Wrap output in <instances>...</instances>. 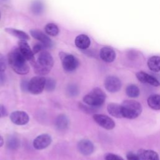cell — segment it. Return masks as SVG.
<instances>
[{
  "mask_svg": "<svg viewBox=\"0 0 160 160\" xmlns=\"http://www.w3.org/2000/svg\"><path fill=\"white\" fill-rule=\"evenodd\" d=\"M78 149L81 154L84 156H89L93 152L94 146L90 140L84 139L78 142Z\"/></svg>",
  "mask_w": 160,
  "mask_h": 160,
  "instance_id": "12",
  "label": "cell"
},
{
  "mask_svg": "<svg viewBox=\"0 0 160 160\" xmlns=\"http://www.w3.org/2000/svg\"><path fill=\"white\" fill-rule=\"evenodd\" d=\"M28 82H29V81H28L26 79H23L21 81V87L22 91H23L24 92L28 91Z\"/></svg>",
  "mask_w": 160,
  "mask_h": 160,
  "instance_id": "33",
  "label": "cell"
},
{
  "mask_svg": "<svg viewBox=\"0 0 160 160\" xmlns=\"http://www.w3.org/2000/svg\"><path fill=\"white\" fill-rule=\"evenodd\" d=\"M7 67V60L6 58L0 54V71L4 72Z\"/></svg>",
  "mask_w": 160,
  "mask_h": 160,
  "instance_id": "29",
  "label": "cell"
},
{
  "mask_svg": "<svg viewBox=\"0 0 160 160\" xmlns=\"http://www.w3.org/2000/svg\"><path fill=\"white\" fill-rule=\"evenodd\" d=\"M18 49L27 61H34V52L25 41H21L19 42Z\"/></svg>",
  "mask_w": 160,
  "mask_h": 160,
  "instance_id": "14",
  "label": "cell"
},
{
  "mask_svg": "<svg viewBox=\"0 0 160 160\" xmlns=\"http://www.w3.org/2000/svg\"><path fill=\"white\" fill-rule=\"evenodd\" d=\"M126 158L128 160H139L138 156L131 152H129L126 154Z\"/></svg>",
  "mask_w": 160,
  "mask_h": 160,
  "instance_id": "32",
  "label": "cell"
},
{
  "mask_svg": "<svg viewBox=\"0 0 160 160\" xmlns=\"http://www.w3.org/2000/svg\"><path fill=\"white\" fill-rule=\"evenodd\" d=\"M45 49H47V48H46V46H45L43 44L39 42V43L36 44L34 46L33 49H32V51H33L34 54H36V53H38V52H39L42 51L44 50Z\"/></svg>",
  "mask_w": 160,
  "mask_h": 160,
  "instance_id": "31",
  "label": "cell"
},
{
  "mask_svg": "<svg viewBox=\"0 0 160 160\" xmlns=\"http://www.w3.org/2000/svg\"><path fill=\"white\" fill-rule=\"evenodd\" d=\"M46 79L42 76H34L28 82V92L32 94H39L44 89Z\"/></svg>",
  "mask_w": 160,
  "mask_h": 160,
  "instance_id": "6",
  "label": "cell"
},
{
  "mask_svg": "<svg viewBox=\"0 0 160 160\" xmlns=\"http://www.w3.org/2000/svg\"><path fill=\"white\" fill-rule=\"evenodd\" d=\"M54 64V59L49 52L42 51L39 54L36 62H34V70L39 76L48 74Z\"/></svg>",
  "mask_w": 160,
  "mask_h": 160,
  "instance_id": "2",
  "label": "cell"
},
{
  "mask_svg": "<svg viewBox=\"0 0 160 160\" xmlns=\"http://www.w3.org/2000/svg\"><path fill=\"white\" fill-rule=\"evenodd\" d=\"M44 8V4L40 0H36L33 1L31 6L32 12L36 15L41 14L43 12Z\"/></svg>",
  "mask_w": 160,
  "mask_h": 160,
  "instance_id": "23",
  "label": "cell"
},
{
  "mask_svg": "<svg viewBox=\"0 0 160 160\" xmlns=\"http://www.w3.org/2000/svg\"><path fill=\"white\" fill-rule=\"evenodd\" d=\"M148 106L154 110L160 109V94L151 95L148 99Z\"/></svg>",
  "mask_w": 160,
  "mask_h": 160,
  "instance_id": "21",
  "label": "cell"
},
{
  "mask_svg": "<svg viewBox=\"0 0 160 160\" xmlns=\"http://www.w3.org/2000/svg\"><path fill=\"white\" fill-rule=\"evenodd\" d=\"M59 56L61 60L62 68L65 71L68 72H72L76 70L78 67L79 62L74 56L61 52L59 53Z\"/></svg>",
  "mask_w": 160,
  "mask_h": 160,
  "instance_id": "5",
  "label": "cell"
},
{
  "mask_svg": "<svg viewBox=\"0 0 160 160\" xmlns=\"http://www.w3.org/2000/svg\"><path fill=\"white\" fill-rule=\"evenodd\" d=\"M5 31L8 33L19 38L21 41H26V40L29 39V36L25 32H24L22 31H20L18 29H16L14 28H6Z\"/></svg>",
  "mask_w": 160,
  "mask_h": 160,
  "instance_id": "20",
  "label": "cell"
},
{
  "mask_svg": "<svg viewBox=\"0 0 160 160\" xmlns=\"http://www.w3.org/2000/svg\"><path fill=\"white\" fill-rule=\"evenodd\" d=\"M121 81L116 76H109L104 80V87L110 92H116L121 88Z\"/></svg>",
  "mask_w": 160,
  "mask_h": 160,
  "instance_id": "8",
  "label": "cell"
},
{
  "mask_svg": "<svg viewBox=\"0 0 160 160\" xmlns=\"http://www.w3.org/2000/svg\"><path fill=\"white\" fill-rule=\"evenodd\" d=\"M137 155L139 160H159L158 153L152 150L140 149L138 151Z\"/></svg>",
  "mask_w": 160,
  "mask_h": 160,
  "instance_id": "16",
  "label": "cell"
},
{
  "mask_svg": "<svg viewBox=\"0 0 160 160\" xmlns=\"http://www.w3.org/2000/svg\"><path fill=\"white\" fill-rule=\"evenodd\" d=\"M93 119L98 124L107 130L112 129L115 127L114 121L106 115L94 114L93 115Z\"/></svg>",
  "mask_w": 160,
  "mask_h": 160,
  "instance_id": "7",
  "label": "cell"
},
{
  "mask_svg": "<svg viewBox=\"0 0 160 160\" xmlns=\"http://www.w3.org/2000/svg\"><path fill=\"white\" fill-rule=\"evenodd\" d=\"M52 142L51 136L48 134L38 136L33 141V147L37 150H42L48 148Z\"/></svg>",
  "mask_w": 160,
  "mask_h": 160,
  "instance_id": "9",
  "label": "cell"
},
{
  "mask_svg": "<svg viewBox=\"0 0 160 160\" xmlns=\"http://www.w3.org/2000/svg\"><path fill=\"white\" fill-rule=\"evenodd\" d=\"M136 77L138 79L143 83H146L153 86H159L160 85L159 81L154 76L147 74L145 72L140 71L137 72Z\"/></svg>",
  "mask_w": 160,
  "mask_h": 160,
  "instance_id": "13",
  "label": "cell"
},
{
  "mask_svg": "<svg viewBox=\"0 0 160 160\" xmlns=\"http://www.w3.org/2000/svg\"><path fill=\"white\" fill-rule=\"evenodd\" d=\"M8 115L6 108L2 104H0V118L5 117Z\"/></svg>",
  "mask_w": 160,
  "mask_h": 160,
  "instance_id": "34",
  "label": "cell"
},
{
  "mask_svg": "<svg viewBox=\"0 0 160 160\" xmlns=\"http://www.w3.org/2000/svg\"><path fill=\"white\" fill-rule=\"evenodd\" d=\"M148 68L154 72L160 71V57L159 56H152L148 61Z\"/></svg>",
  "mask_w": 160,
  "mask_h": 160,
  "instance_id": "22",
  "label": "cell"
},
{
  "mask_svg": "<svg viewBox=\"0 0 160 160\" xmlns=\"http://www.w3.org/2000/svg\"><path fill=\"white\" fill-rule=\"evenodd\" d=\"M45 31L50 36H56L59 33V28L57 25L53 23H49L46 24L45 26Z\"/></svg>",
  "mask_w": 160,
  "mask_h": 160,
  "instance_id": "25",
  "label": "cell"
},
{
  "mask_svg": "<svg viewBox=\"0 0 160 160\" xmlns=\"http://www.w3.org/2000/svg\"><path fill=\"white\" fill-rule=\"evenodd\" d=\"M106 98V95L101 89L95 88L84 96L83 101L90 106L99 107L104 104Z\"/></svg>",
  "mask_w": 160,
  "mask_h": 160,
  "instance_id": "4",
  "label": "cell"
},
{
  "mask_svg": "<svg viewBox=\"0 0 160 160\" xmlns=\"http://www.w3.org/2000/svg\"><path fill=\"white\" fill-rule=\"evenodd\" d=\"M7 146L11 149H16L19 146V141L16 136H11L7 140Z\"/></svg>",
  "mask_w": 160,
  "mask_h": 160,
  "instance_id": "27",
  "label": "cell"
},
{
  "mask_svg": "<svg viewBox=\"0 0 160 160\" xmlns=\"http://www.w3.org/2000/svg\"><path fill=\"white\" fill-rule=\"evenodd\" d=\"M56 85V83L55 80L51 78H48L46 79L44 89L46 91L52 92L55 89Z\"/></svg>",
  "mask_w": 160,
  "mask_h": 160,
  "instance_id": "28",
  "label": "cell"
},
{
  "mask_svg": "<svg viewBox=\"0 0 160 160\" xmlns=\"http://www.w3.org/2000/svg\"><path fill=\"white\" fill-rule=\"evenodd\" d=\"M66 93L69 97H75L79 93V89L75 84H70L66 88Z\"/></svg>",
  "mask_w": 160,
  "mask_h": 160,
  "instance_id": "26",
  "label": "cell"
},
{
  "mask_svg": "<svg viewBox=\"0 0 160 160\" xmlns=\"http://www.w3.org/2000/svg\"><path fill=\"white\" fill-rule=\"evenodd\" d=\"M8 61L13 71L18 74L24 75L29 71V67L27 64V60L21 53L19 49H14L9 52Z\"/></svg>",
  "mask_w": 160,
  "mask_h": 160,
  "instance_id": "1",
  "label": "cell"
},
{
  "mask_svg": "<svg viewBox=\"0 0 160 160\" xmlns=\"http://www.w3.org/2000/svg\"><path fill=\"white\" fill-rule=\"evenodd\" d=\"M100 57L104 61L111 62L115 59L116 53L112 49L108 47H104L100 51Z\"/></svg>",
  "mask_w": 160,
  "mask_h": 160,
  "instance_id": "17",
  "label": "cell"
},
{
  "mask_svg": "<svg viewBox=\"0 0 160 160\" xmlns=\"http://www.w3.org/2000/svg\"><path fill=\"white\" fill-rule=\"evenodd\" d=\"M121 106L122 117L128 119H135L142 112L141 104L134 100H126Z\"/></svg>",
  "mask_w": 160,
  "mask_h": 160,
  "instance_id": "3",
  "label": "cell"
},
{
  "mask_svg": "<svg viewBox=\"0 0 160 160\" xmlns=\"http://www.w3.org/2000/svg\"><path fill=\"white\" fill-rule=\"evenodd\" d=\"M107 110L111 116L115 118H120L122 117L121 106L118 104L114 103V102L109 103L107 106Z\"/></svg>",
  "mask_w": 160,
  "mask_h": 160,
  "instance_id": "19",
  "label": "cell"
},
{
  "mask_svg": "<svg viewBox=\"0 0 160 160\" xmlns=\"http://www.w3.org/2000/svg\"><path fill=\"white\" fill-rule=\"evenodd\" d=\"M0 19H1V14H0Z\"/></svg>",
  "mask_w": 160,
  "mask_h": 160,
  "instance_id": "36",
  "label": "cell"
},
{
  "mask_svg": "<svg viewBox=\"0 0 160 160\" xmlns=\"http://www.w3.org/2000/svg\"><path fill=\"white\" fill-rule=\"evenodd\" d=\"M69 119L66 115L61 114L58 115L55 120V127L59 131H64L69 127Z\"/></svg>",
  "mask_w": 160,
  "mask_h": 160,
  "instance_id": "15",
  "label": "cell"
},
{
  "mask_svg": "<svg viewBox=\"0 0 160 160\" xmlns=\"http://www.w3.org/2000/svg\"><path fill=\"white\" fill-rule=\"evenodd\" d=\"M91 41L89 37L85 34H80L75 39L76 46L81 49H86L90 45Z\"/></svg>",
  "mask_w": 160,
  "mask_h": 160,
  "instance_id": "18",
  "label": "cell"
},
{
  "mask_svg": "<svg viewBox=\"0 0 160 160\" xmlns=\"http://www.w3.org/2000/svg\"><path fill=\"white\" fill-rule=\"evenodd\" d=\"M10 119L11 122L19 126L25 125L28 123L29 121V115L23 111H15L10 114Z\"/></svg>",
  "mask_w": 160,
  "mask_h": 160,
  "instance_id": "10",
  "label": "cell"
},
{
  "mask_svg": "<svg viewBox=\"0 0 160 160\" xmlns=\"http://www.w3.org/2000/svg\"><path fill=\"white\" fill-rule=\"evenodd\" d=\"M105 160H124L122 157L112 153H108L104 156Z\"/></svg>",
  "mask_w": 160,
  "mask_h": 160,
  "instance_id": "30",
  "label": "cell"
},
{
  "mask_svg": "<svg viewBox=\"0 0 160 160\" xmlns=\"http://www.w3.org/2000/svg\"><path fill=\"white\" fill-rule=\"evenodd\" d=\"M4 144V139L1 136V135L0 134V147H1Z\"/></svg>",
  "mask_w": 160,
  "mask_h": 160,
  "instance_id": "35",
  "label": "cell"
},
{
  "mask_svg": "<svg viewBox=\"0 0 160 160\" xmlns=\"http://www.w3.org/2000/svg\"><path fill=\"white\" fill-rule=\"evenodd\" d=\"M30 34L34 38L40 41L41 43L43 44L46 48H51L52 47L53 42L51 39L40 30L32 29L30 31Z\"/></svg>",
  "mask_w": 160,
  "mask_h": 160,
  "instance_id": "11",
  "label": "cell"
},
{
  "mask_svg": "<svg viewBox=\"0 0 160 160\" xmlns=\"http://www.w3.org/2000/svg\"><path fill=\"white\" fill-rule=\"evenodd\" d=\"M139 89L135 84H130L126 89V94L130 98H136L139 95Z\"/></svg>",
  "mask_w": 160,
  "mask_h": 160,
  "instance_id": "24",
  "label": "cell"
}]
</instances>
